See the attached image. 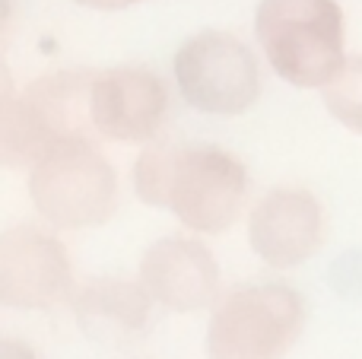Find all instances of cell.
<instances>
[{
    "label": "cell",
    "mask_w": 362,
    "mask_h": 359,
    "mask_svg": "<svg viewBox=\"0 0 362 359\" xmlns=\"http://www.w3.org/2000/svg\"><path fill=\"white\" fill-rule=\"evenodd\" d=\"M134 194L153 210H165L185 233L223 235L248 207V169L219 143L153 140L134 159Z\"/></svg>",
    "instance_id": "1"
},
{
    "label": "cell",
    "mask_w": 362,
    "mask_h": 359,
    "mask_svg": "<svg viewBox=\"0 0 362 359\" xmlns=\"http://www.w3.org/2000/svg\"><path fill=\"white\" fill-rule=\"evenodd\" d=\"M255 42L293 89H321L346 64V23L337 0H257Z\"/></svg>",
    "instance_id": "2"
},
{
    "label": "cell",
    "mask_w": 362,
    "mask_h": 359,
    "mask_svg": "<svg viewBox=\"0 0 362 359\" xmlns=\"http://www.w3.org/2000/svg\"><path fill=\"white\" fill-rule=\"evenodd\" d=\"M89 67H61L38 73L16 95H4L0 163L6 169H29L61 140L99 137L89 114Z\"/></svg>",
    "instance_id": "3"
},
{
    "label": "cell",
    "mask_w": 362,
    "mask_h": 359,
    "mask_svg": "<svg viewBox=\"0 0 362 359\" xmlns=\"http://www.w3.org/2000/svg\"><path fill=\"white\" fill-rule=\"evenodd\" d=\"M308 324V302L286 280H248L206 312V359H286Z\"/></svg>",
    "instance_id": "4"
},
{
    "label": "cell",
    "mask_w": 362,
    "mask_h": 359,
    "mask_svg": "<svg viewBox=\"0 0 362 359\" xmlns=\"http://www.w3.org/2000/svg\"><path fill=\"white\" fill-rule=\"evenodd\" d=\"M25 188L35 213L54 229L105 226L118 210V172L102 153L99 137H70L25 169Z\"/></svg>",
    "instance_id": "5"
},
{
    "label": "cell",
    "mask_w": 362,
    "mask_h": 359,
    "mask_svg": "<svg viewBox=\"0 0 362 359\" xmlns=\"http://www.w3.org/2000/svg\"><path fill=\"white\" fill-rule=\"evenodd\" d=\"M172 80L191 112L242 118L261 99V64L245 38L226 29H200L172 54Z\"/></svg>",
    "instance_id": "6"
},
{
    "label": "cell",
    "mask_w": 362,
    "mask_h": 359,
    "mask_svg": "<svg viewBox=\"0 0 362 359\" xmlns=\"http://www.w3.org/2000/svg\"><path fill=\"white\" fill-rule=\"evenodd\" d=\"M76 290L70 252L48 223H16L0 235V302L16 312H51Z\"/></svg>",
    "instance_id": "7"
},
{
    "label": "cell",
    "mask_w": 362,
    "mask_h": 359,
    "mask_svg": "<svg viewBox=\"0 0 362 359\" xmlns=\"http://www.w3.org/2000/svg\"><path fill=\"white\" fill-rule=\"evenodd\" d=\"M245 239L264 267L276 273L299 271L327 239L325 204L305 184H276L248 207Z\"/></svg>",
    "instance_id": "8"
},
{
    "label": "cell",
    "mask_w": 362,
    "mask_h": 359,
    "mask_svg": "<svg viewBox=\"0 0 362 359\" xmlns=\"http://www.w3.org/2000/svg\"><path fill=\"white\" fill-rule=\"evenodd\" d=\"M169 105V86L156 70L140 64L93 70L89 114L102 140L127 146L153 143L165 131Z\"/></svg>",
    "instance_id": "9"
},
{
    "label": "cell",
    "mask_w": 362,
    "mask_h": 359,
    "mask_svg": "<svg viewBox=\"0 0 362 359\" xmlns=\"http://www.w3.org/2000/svg\"><path fill=\"white\" fill-rule=\"evenodd\" d=\"M137 280L146 286L156 309L172 315L210 312L223 296V271L204 235L175 233L153 239L137 264Z\"/></svg>",
    "instance_id": "10"
},
{
    "label": "cell",
    "mask_w": 362,
    "mask_h": 359,
    "mask_svg": "<svg viewBox=\"0 0 362 359\" xmlns=\"http://www.w3.org/2000/svg\"><path fill=\"white\" fill-rule=\"evenodd\" d=\"M153 296L140 280L131 277H89L76 283L67 309L74 312L76 328L102 347H127L146 334L153 322Z\"/></svg>",
    "instance_id": "11"
},
{
    "label": "cell",
    "mask_w": 362,
    "mask_h": 359,
    "mask_svg": "<svg viewBox=\"0 0 362 359\" xmlns=\"http://www.w3.org/2000/svg\"><path fill=\"white\" fill-rule=\"evenodd\" d=\"M321 102L340 127L362 137V54L346 57L344 70L321 89Z\"/></svg>",
    "instance_id": "12"
},
{
    "label": "cell",
    "mask_w": 362,
    "mask_h": 359,
    "mask_svg": "<svg viewBox=\"0 0 362 359\" xmlns=\"http://www.w3.org/2000/svg\"><path fill=\"white\" fill-rule=\"evenodd\" d=\"M70 4L83 6V10H95V13H121V10L146 4V0H70Z\"/></svg>",
    "instance_id": "13"
},
{
    "label": "cell",
    "mask_w": 362,
    "mask_h": 359,
    "mask_svg": "<svg viewBox=\"0 0 362 359\" xmlns=\"http://www.w3.org/2000/svg\"><path fill=\"white\" fill-rule=\"evenodd\" d=\"M0 359H38V353L29 347V343L4 337V341H0Z\"/></svg>",
    "instance_id": "14"
}]
</instances>
